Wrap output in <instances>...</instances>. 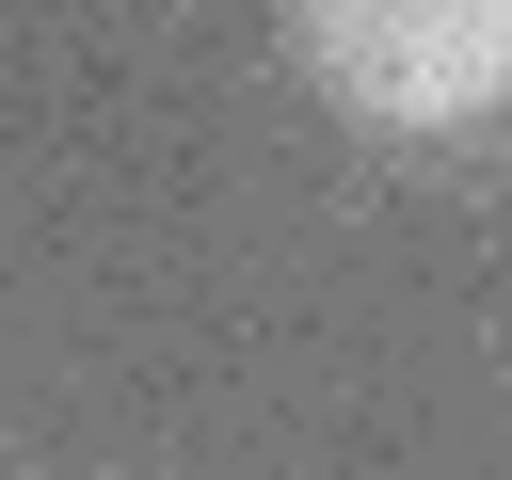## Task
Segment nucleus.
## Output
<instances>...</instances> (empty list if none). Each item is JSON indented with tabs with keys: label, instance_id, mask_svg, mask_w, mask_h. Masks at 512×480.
<instances>
[{
	"label": "nucleus",
	"instance_id": "nucleus-1",
	"mask_svg": "<svg viewBox=\"0 0 512 480\" xmlns=\"http://www.w3.org/2000/svg\"><path fill=\"white\" fill-rule=\"evenodd\" d=\"M288 48L352 128H480L512 96V0H288Z\"/></svg>",
	"mask_w": 512,
	"mask_h": 480
}]
</instances>
